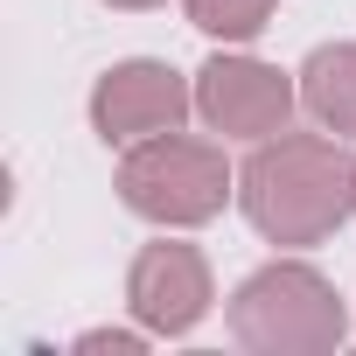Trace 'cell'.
Wrapping results in <instances>:
<instances>
[{
  "instance_id": "cell-1",
  "label": "cell",
  "mask_w": 356,
  "mask_h": 356,
  "mask_svg": "<svg viewBox=\"0 0 356 356\" xmlns=\"http://www.w3.org/2000/svg\"><path fill=\"white\" fill-rule=\"evenodd\" d=\"M238 210L266 245L307 252V245H321L349 224L356 161L342 154L335 133H273L238 168Z\"/></svg>"
},
{
  "instance_id": "cell-2",
  "label": "cell",
  "mask_w": 356,
  "mask_h": 356,
  "mask_svg": "<svg viewBox=\"0 0 356 356\" xmlns=\"http://www.w3.org/2000/svg\"><path fill=\"white\" fill-rule=\"evenodd\" d=\"M349 335V307L307 259H273L231 293V342L259 356H314Z\"/></svg>"
},
{
  "instance_id": "cell-3",
  "label": "cell",
  "mask_w": 356,
  "mask_h": 356,
  "mask_svg": "<svg viewBox=\"0 0 356 356\" xmlns=\"http://www.w3.org/2000/svg\"><path fill=\"white\" fill-rule=\"evenodd\" d=\"M119 203L161 231H196L210 217H224V203L238 196V175L224 161L217 140H189V133H154L140 147H126L119 161Z\"/></svg>"
},
{
  "instance_id": "cell-4",
  "label": "cell",
  "mask_w": 356,
  "mask_h": 356,
  "mask_svg": "<svg viewBox=\"0 0 356 356\" xmlns=\"http://www.w3.org/2000/svg\"><path fill=\"white\" fill-rule=\"evenodd\" d=\"M293 105H300V84H293L280 63H266V56L217 49V56L196 70V112H203V126L224 133V140L259 147V140L286 133Z\"/></svg>"
},
{
  "instance_id": "cell-5",
  "label": "cell",
  "mask_w": 356,
  "mask_h": 356,
  "mask_svg": "<svg viewBox=\"0 0 356 356\" xmlns=\"http://www.w3.org/2000/svg\"><path fill=\"white\" fill-rule=\"evenodd\" d=\"M189 112H196V84L161 56H126L91 84V133L105 147H140L154 133H182Z\"/></svg>"
},
{
  "instance_id": "cell-6",
  "label": "cell",
  "mask_w": 356,
  "mask_h": 356,
  "mask_svg": "<svg viewBox=\"0 0 356 356\" xmlns=\"http://www.w3.org/2000/svg\"><path fill=\"white\" fill-rule=\"evenodd\" d=\"M210 300H217V280H210V259L196 245H182V238L140 245V259L126 273V307H133V321L147 335H161V342L189 335L210 314Z\"/></svg>"
},
{
  "instance_id": "cell-7",
  "label": "cell",
  "mask_w": 356,
  "mask_h": 356,
  "mask_svg": "<svg viewBox=\"0 0 356 356\" xmlns=\"http://www.w3.org/2000/svg\"><path fill=\"white\" fill-rule=\"evenodd\" d=\"M293 77H300L307 119L335 140H356V42H321Z\"/></svg>"
},
{
  "instance_id": "cell-8",
  "label": "cell",
  "mask_w": 356,
  "mask_h": 356,
  "mask_svg": "<svg viewBox=\"0 0 356 356\" xmlns=\"http://www.w3.org/2000/svg\"><path fill=\"white\" fill-rule=\"evenodd\" d=\"M189 29L217 35V42H259L280 15V0H182Z\"/></svg>"
},
{
  "instance_id": "cell-9",
  "label": "cell",
  "mask_w": 356,
  "mask_h": 356,
  "mask_svg": "<svg viewBox=\"0 0 356 356\" xmlns=\"http://www.w3.org/2000/svg\"><path fill=\"white\" fill-rule=\"evenodd\" d=\"M98 349L140 356V349H147V328H140V335H133V328H91V335H77V356H98Z\"/></svg>"
},
{
  "instance_id": "cell-10",
  "label": "cell",
  "mask_w": 356,
  "mask_h": 356,
  "mask_svg": "<svg viewBox=\"0 0 356 356\" xmlns=\"http://www.w3.org/2000/svg\"><path fill=\"white\" fill-rule=\"evenodd\" d=\"M105 8H119V15H147V8H161V0H105Z\"/></svg>"
}]
</instances>
